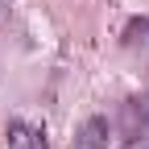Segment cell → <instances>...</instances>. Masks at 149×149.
I'll list each match as a JSON object with an SVG mask.
<instances>
[{
    "label": "cell",
    "mask_w": 149,
    "mask_h": 149,
    "mask_svg": "<svg viewBox=\"0 0 149 149\" xmlns=\"http://www.w3.org/2000/svg\"><path fill=\"white\" fill-rule=\"evenodd\" d=\"M149 128V95H133L120 104V133L128 141H141Z\"/></svg>",
    "instance_id": "1"
},
{
    "label": "cell",
    "mask_w": 149,
    "mask_h": 149,
    "mask_svg": "<svg viewBox=\"0 0 149 149\" xmlns=\"http://www.w3.org/2000/svg\"><path fill=\"white\" fill-rule=\"evenodd\" d=\"M8 145L13 149H46V128H33L25 120H8Z\"/></svg>",
    "instance_id": "2"
},
{
    "label": "cell",
    "mask_w": 149,
    "mask_h": 149,
    "mask_svg": "<svg viewBox=\"0 0 149 149\" xmlns=\"http://www.w3.org/2000/svg\"><path fill=\"white\" fill-rule=\"evenodd\" d=\"M108 145V116H91L79 128V149H104Z\"/></svg>",
    "instance_id": "3"
},
{
    "label": "cell",
    "mask_w": 149,
    "mask_h": 149,
    "mask_svg": "<svg viewBox=\"0 0 149 149\" xmlns=\"http://www.w3.org/2000/svg\"><path fill=\"white\" fill-rule=\"evenodd\" d=\"M124 46L137 50V46H149V17H133L124 29Z\"/></svg>",
    "instance_id": "4"
},
{
    "label": "cell",
    "mask_w": 149,
    "mask_h": 149,
    "mask_svg": "<svg viewBox=\"0 0 149 149\" xmlns=\"http://www.w3.org/2000/svg\"><path fill=\"white\" fill-rule=\"evenodd\" d=\"M128 149H149V141H133V145H128Z\"/></svg>",
    "instance_id": "5"
}]
</instances>
